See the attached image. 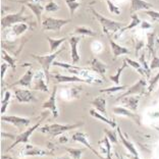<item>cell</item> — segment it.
Instances as JSON below:
<instances>
[{"instance_id":"cell-1","label":"cell","mask_w":159,"mask_h":159,"mask_svg":"<svg viewBox=\"0 0 159 159\" xmlns=\"http://www.w3.org/2000/svg\"><path fill=\"white\" fill-rule=\"evenodd\" d=\"M90 11L94 16V17L99 21V24L101 25V27L103 29V32L105 34H109V32L111 33H116V32H120V30L124 28L125 25L124 23H119V21L110 20L108 17L102 16L101 13H99L94 7H90Z\"/></svg>"},{"instance_id":"cell-2","label":"cell","mask_w":159,"mask_h":159,"mask_svg":"<svg viewBox=\"0 0 159 159\" xmlns=\"http://www.w3.org/2000/svg\"><path fill=\"white\" fill-rule=\"evenodd\" d=\"M83 122H77V124H70V125H60V124H52V125H44L42 126L41 129H39L41 133H46L49 134L50 136L52 137H57L61 135V134L71 131V129H78L80 126H82Z\"/></svg>"},{"instance_id":"cell-3","label":"cell","mask_w":159,"mask_h":159,"mask_svg":"<svg viewBox=\"0 0 159 159\" xmlns=\"http://www.w3.org/2000/svg\"><path fill=\"white\" fill-rule=\"evenodd\" d=\"M63 50H64V47H61V48L57 50V51L53 52V53H50V54H47V55H36V54H32V57H33L35 60H37L40 63V66H42V70L45 73L47 81H48L49 78H50L49 77L50 67H51L53 62L55 61L56 57L58 56Z\"/></svg>"},{"instance_id":"cell-4","label":"cell","mask_w":159,"mask_h":159,"mask_svg":"<svg viewBox=\"0 0 159 159\" xmlns=\"http://www.w3.org/2000/svg\"><path fill=\"white\" fill-rule=\"evenodd\" d=\"M26 7H27L26 5H23L19 12L7 14V16H5L4 17H2V20H1L2 30H5L7 28H11V26H14V25H16V24L27 21L29 20V16H23Z\"/></svg>"},{"instance_id":"cell-5","label":"cell","mask_w":159,"mask_h":159,"mask_svg":"<svg viewBox=\"0 0 159 159\" xmlns=\"http://www.w3.org/2000/svg\"><path fill=\"white\" fill-rule=\"evenodd\" d=\"M70 23V20L66 19H56V17H45L42 20L41 26L43 31H55L58 32L61 30V28L66 26V24Z\"/></svg>"},{"instance_id":"cell-6","label":"cell","mask_w":159,"mask_h":159,"mask_svg":"<svg viewBox=\"0 0 159 159\" xmlns=\"http://www.w3.org/2000/svg\"><path fill=\"white\" fill-rule=\"evenodd\" d=\"M44 118H45V116H42L41 119H40V120H39L35 125L31 126V128H29V129H26L25 132H23L21 134H20L19 136H16V139H14V142L8 147V149H7V151H10L14 146H16L17 144H20V143L28 144V143H29V139H30L31 135L36 131V129H37L39 128L40 125H41V124L43 122V120H44Z\"/></svg>"},{"instance_id":"cell-7","label":"cell","mask_w":159,"mask_h":159,"mask_svg":"<svg viewBox=\"0 0 159 159\" xmlns=\"http://www.w3.org/2000/svg\"><path fill=\"white\" fill-rule=\"evenodd\" d=\"M147 85L148 83L146 82L145 79H140L138 82L135 83L133 86L129 87L128 90H126V92L125 94H122L118 97L116 99V101H120L124 97H126V96H131V95H137V94H139V95H143V94L147 93Z\"/></svg>"},{"instance_id":"cell-8","label":"cell","mask_w":159,"mask_h":159,"mask_svg":"<svg viewBox=\"0 0 159 159\" xmlns=\"http://www.w3.org/2000/svg\"><path fill=\"white\" fill-rule=\"evenodd\" d=\"M17 2L21 3V4L26 5L27 7H29L32 12L35 14L36 19H37L38 24L41 25V16H42V12L45 10V7L41 4L40 0H19Z\"/></svg>"},{"instance_id":"cell-9","label":"cell","mask_w":159,"mask_h":159,"mask_svg":"<svg viewBox=\"0 0 159 159\" xmlns=\"http://www.w3.org/2000/svg\"><path fill=\"white\" fill-rule=\"evenodd\" d=\"M51 78L57 84H64V83H91L92 79L80 78L78 75H66L60 74H53Z\"/></svg>"},{"instance_id":"cell-10","label":"cell","mask_w":159,"mask_h":159,"mask_svg":"<svg viewBox=\"0 0 159 159\" xmlns=\"http://www.w3.org/2000/svg\"><path fill=\"white\" fill-rule=\"evenodd\" d=\"M14 95L20 103H31L36 102L37 98L34 96V94L29 89H16L14 90Z\"/></svg>"},{"instance_id":"cell-11","label":"cell","mask_w":159,"mask_h":159,"mask_svg":"<svg viewBox=\"0 0 159 159\" xmlns=\"http://www.w3.org/2000/svg\"><path fill=\"white\" fill-rule=\"evenodd\" d=\"M81 37L80 36H71L68 38V43L70 46V58H71V63L77 64L80 61V54L78 50V46L81 41Z\"/></svg>"},{"instance_id":"cell-12","label":"cell","mask_w":159,"mask_h":159,"mask_svg":"<svg viewBox=\"0 0 159 159\" xmlns=\"http://www.w3.org/2000/svg\"><path fill=\"white\" fill-rule=\"evenodd\" d=\"M56 91H57V87L54 86L53 87V91L50 95L49 99L42 104V109H49L53 114L54 118L58 117V110H57L56 107Z\"/></svg>"},{"instance_id":"cell-13","label":"cell","mask_w":159,"mask_h":159,"mask_svg":"<svg viewBox=\"0 0 159 159\" xmlns=\"http://www.w3.org/2000/svg\"><path fill=\"white\" fill-rule=\"evenodd\" d=\"M1 120L5 121V122H8V124L16 126V128L28 126L31 122V120L29 118L20 117V116H16V115H2Z\"/></svg>"},{"instance_id":"cell-14","label":"cell","mask_w":159,"mask_h":159,"mask_svg":"<svg viewBox=\"0 0 159 159\" xmlns=\"http://www.w3.org/2000/svg\"><path fill=\"white\" fill-rule=\"evenodd\" d=\"M113 113L117 114V115H122V116H126L129 119L135 121V124H137L138 125H141V115L136 113L135 111H132L128 109L125 107H114L113 108Z\"/></svg>"},{"instance_id":"cell-15","label":"cell","mask_w":159,"mask_h":159,"mask_svg":"<svg viewBox=\"0 0 159 159\" xmlns=\"http://www.w3.org/2000/svg\"><path fill=\"white\" fill-rule=\"evenodd\" d=\"M25 156H53V152L49 150L42 149L39 147H34L32 145H28L25 147L24 153Z\"/></svg>"},{"instance_id":"cell-16","label":"cell","mask_w":159,"mask_h":159,"mask_svg":"<svg viewBox=\"0 0 159 159\" xmlns=\"http://www.w3.org/2000/svg\"><path fill=\"white\" fill-rule=\"evenodd\" d=\"M89 66H90L89 70L95 71V73H97L100 75H102V77L105 75L106 71L108 70V66H106V64L104 62H102L100 59L97 58V57H92V58L90 59Z\"/></svg>"},{"instance_id":"cell-17","label":"cell","mask_w":159,"mask_h":159,"mask_svg":"<svg viewBox=\"0 0 159 159\" xmlns=\"http://www.w3.org/2000/svg\"><path fill=\"white\" fill-rule=\"evenodd\" d=\"M46 77L44 71H38L37 75H34V80H35V86L33 87V90L35 91H41V92H45V93H49V89L48 86L46 84V81L44 78Z\"/></svg>"},{"instance_id":"cell-18","label":"cell","mask_w":159,"mask_h":159,"mask_svg":"<svg viewBox=\"0 0 159 159\" xmlns=\"http://www.w3.org/2000/svg\"><path fill=\"white\" fill-rule=\"evenodd\" d=\"M33 79H34L33 70H32V68H29L26 73H25V75H23V77H21L20 80H17L16 82L12 83L11 85H9V87L20 86V87H26V88H31Z\"/></svg>"},{"instance_id":"cell-19","label":"cell","mask_w":159,"mask_h":159,"mask_svg":"<svg viewBox=\"0 0 159 159\" xmlns=\"http://www.w3.org/2000/svg\"><path fill=\"white\" fill-rule=\"evenodd\" d=\"M73 140L74 141H75V142H79V143H81V144H83V145H85L87 148H89L90 150L92 151V152L96 155L97 157H98L99 159H105V158H103L101 155L97 152V151L94 149V148L90 145V143L88 142V137H87V135L86 134H84V133H81V132H77V133H75L74 135H73Z\"/></svg>"},{"instance_id":"cell-20","label":"cell","mask_w":159,"mask_h":159,"mask_svg":"<svg viewBox=\"0 0 159 159\" xmlns=\"http://www.w3.org/2000/svg\"><path fill=\"white\" fill-rule=\"evenodd\" d=\"M106 35H107L108 41H109V44L111 46V50H112L114 59L117 58V57L120 56V55H125V54H131V51H129L128 48H125V47H122L119 44H117V43L110 37L109 34H106Z\"/></svg>"},{"instance_id":"cell-21","label":"cell","mask_w":159,"mask_h":159,"mask_svg":"<svg viewBox=\"0 0 159 159\" xmlns=\"http://www.w3.org/2000/svg\"><path fill=\"white\" fill-rule=\"evenodd\" d=\"M150 8H153V5L145 0H131V13H136L140 10L144 11Z\"/></svg>"},{"instance_id":"cell-22","label":"cell","mask_w":159,"mask_h":159,"mask_svg":"<svg viewBox=\"0 0 159 159\" xmlns=\"http://www.w3.org/2000/svg\"><path fill=\"white\" fill-rule=\"evenodd\" d=\"M140 99H141L140 96L131 95V96L124 97L120 101L125 106V108H128V109L132 110V111H135L136 112V111L138 110V104H139Z\"/></svg>"},{"instance_id":"cell-23","label":"cell","mask_w":159,"mask_h":159,"mask_svg":"<svg viewBox=\"0 0 159 159\" xmlns=\"http://www.w3.org/2000/svg\"><path fill=\"white\" fill-rule=\"evenodd\" d=\"M53 66L66 68V70H67L68 71H70L71 74H74V75H83V74H84L86 70H89V68L75 66V64H68V63H66V62H59V61H54Z\"/></svg>"},{"instance_id":"cell-24","label":"cell","mask_w":159,"mask_h":159,"mask_svg":"<svg viewBox=\"0 0 159 159\" xmlns=\"http://www.w3.org/2000/svg\"><path fill=\"white\" fill-rule=\"evenodd\" d=\"M91 105H93L96 108V110H98V112H100L101 114L107 115L106 112V100L104 96H98L96 98H94L93 101H91Z\"/></svg>"},{"instance_id":"cell-25","label":"cell","mask_w":159,"mask_h":159,"mask_svg":"<svg viewBox=\"0 0 159 159\" xmlns=\"http://www.w3.org/2000/svg\"><path fill=\"white\" fill-rule=\"evenodd\" d=\"M157 41V36L155 32L147 34V44L146 47L149 52V55L151 56H156V50H155V43Z\"/></svg>"},{"instance_id":"cell-26","label":"cell","mask_w":159,"mask_h":159,"mask_svg":"<svg viewBox=\"0 0 159 159\" xmlns=\"http://www.w3.org/2000/svg\"><path fill=\"white\" fill-rule=\"evenodd\" d=\"M117 134L119 136V139H120V141H121V143L124 144V146L129 151V153L135 155V156H139V153H138V151H137V149L135 148V146H134V144L129 142V141L124 136V134L121 133L120 128H119V126H117Z\"/></svg>"},{"instance_id":"cell-27","label":"cell","mask_w":159,"mask_h":159,"mask_svg":"<svg viewBox=\"0 0 159 159\" xmlns=\"http://www.w3.org/2000/svg\"><path fill=\"white\" fill-rule=\"evenodd\" d=\"M75 36H87V37H96V36H98L97 34V32L91 30L90 28L86 27V26H79L75 29L74 33Z\"/></svg>"},{"instance_id":"cell-28","label":"cell","mask_w":159,"mask_h":159,"mask_svg":"<svg viewBox=\"0 0 159 159\" xmlns=\"http://www.w3.org/2000/svg\"><path fill=\"white\" fill-rule=\"evenodd\" d=\"M125 59L126 62L129 63V66H132L134 70H136L140 75H144V77H146L148 80H150V75L147 73L146 70L142 66V64H141L140 62H137V61L133 60L131 58H128V57H126V58H125Z\"/></svg>"},{"instance_id":"cell-29","label":"cell","mask_w":159,"mask_h":159,"mask_svg":"<svg viewBox=\"0 0 159 159\" xmlns=\"http://www.w3.org/2000/svg\"><path fill=\"white\" fill-rule=\"evenodd\" d=\"M89 113H90V115H91L92 117H95V118H97V119H99V120L103 121V122H105V124H107V125H109L112 129L117 128L116 122H115L114 120H110V119H108V118L106 117V115H104V114H103V115H101L100 112H97V111H96V110H94V109H90Z\"/></svg>"},{"instance_id":"cell-30","label":"cell","mask_w":159,"mask_h":159,"mask_svg":"<svg viewBox=\"0 0 159 159\" xmlns=\"http://www.w3.org/2000/svg\"><path fill=\"white\" fill-rule=\"evenodd\" d=\"M66 40H68L67 37H63V38H60V39H53V38H50V37L47 38V41H48V43H49L50 53H53V52L57 51L56 49L58 48V47L62 44L64 41H66Z\"/></svg>"},{"instance_id":"cell-31","label":"cell","mask_w":159,"mask_h":159,"mask_svg":"<svg viewBox=\"0 0 159 159\" xmlns=\"http://www.w3.org/2000/svg\"><path fill=\"white\" fill-rule=\"evenodd\" d=\"M140 24H142V20H140L139 16L137 13H131V23H129L126 27H124L120 30V33H124L125 31H129L132 29L138 27Z\"/></svg>"},{"instance_id":"cell-32","label":"cell","mask_w":159,"mask_h":159,"mask_svg":"<svg viewBox=\"0 0 159 159\" xmlns=\"http://www.w3.org/2000/svg\"><path fill=\"white\" fill-rule=\"evenodd\" d=\"M129 66V63L126 62L125 61V59H124V61H122V64H121V66L118 68L117 70V71L115 73L114 75H109V80L112 83H114L115 85H119V79H120V75H121V74H122V71L125 70V68H126Z\"/></svg>"},{"instance_id":"cell-33","label":"cell","mask_w":159,"mask_h":159,"mask_svg":"<svg viewBox=\"0 0 159 159\" xmlns=\"http://www.w3.org/2000/svg\"><path fill=\"white\" fill-rule=\"evenodd\" d=\"M28 30H29V25L25 24V23L16 24V25H14V26H12V28H11L12 34L16 36H20L21 34H24L25 32Z\"/></svg>"},{"instance_id":"cell-34","label":"cell","mask_w":159,"mask_h":159,"mask_svg":"<svg viewBox=\"0 0 159 159\" xmlns=\"http://www.w3.org/2000/svg\"><path fill=\"white\" fill-rule=\"evenodd\" d=\"M128 86H114V87H110V88H106V89H101L100 90V94H112V93H116L119 91H122V90L128 89Z\"/></svg>"},{"instance_id":"cell-35","label":"cell","mask_w":159,"mask_h":159,"mask_svg":"<svg viewBox=\"0 0 159 159\" xmlns=\"http://www.w3.org/2000/svg\"><path fill=\"white\" fill-rule=\"evenodd\" d=\"M66 3V5L68 7V10H70V16H73L75 12V10H77L80 5H81V3H80L79 0H64Z\"/></svg>"},{"instance_id":"cell-36","label":"cell","mask_w":159,"mask_h":159,"mask_svg":"<svg viewBox=\"0 0 159 159\" xmlns=\"http://www.w3.org/2000/svg\"><path fill=\"white\" fill-rule=\"evenodd\" d=\"M1 56H2V59L4 60L6 63H8L9 66L12 67L13 70H16V58H13L12 56H10L4 49L1 50Z\"/></svg>"},{"instance_id":"cell-37","label":"cell","mask_w":159,"mask_h":159,"mask_svg":"<svg viewBox=\"0 0 159 159\" xmlns=\"http://www.w3.org/2000/svg\"><path fill=\"white\" fill-rule=\"evenodd\" d=\"M158 81H159V71H158V74L155 75L153 78H150L149 86H148V89H147V95H149V94L152 93L153 90L156 88V86L158 84Z\"/></svg>"},{"instance_id":"cell-38","label":"cell","mask_w":159,"mask_h":159,"mask_svg":"<svg viewBox=\"0 0 159 159\" xmlns=\"http://www.w3.org/2000/svg\"><path fill=\"white\" fill-rule=\"evenodd\" d=\"M66 150L73 157V159H81L82 154L85 151L84 149H78V148H66Z\"/></svg>"},{"instance_id":"cell-39","label":"cell","mask_w":159,"mask_h":159,"mask_svg":"<svg viewBox=\"0 0 159 159\" xmlns=\"http://www.w3.org/2000/svg\"><path fill=\"white\" fill-rule=\"evenodd\" d=\"M59 9H60L59 5L54 1H49L45 5V11L47 12H56V11H58Z\"/></svg>"},{"instance_id":"cell-40","label":"cell","mask_w":159,"mask_h":159,"mask_svg":"<svg viewBox=\"0 0 159 159\" xmlns=\"http://www.w3.org/2000/svg\"><path fill=\"white\" fill-rule=\"evenodd\" d=\"M105 135L108 137V139L110 140V142H112L114 144L118 143V140H117V136H116V132L113 131V129H103Z\"/></svg>"},{"instance_id":"cell-41","label":"cell","mask_w":159,"mask_h":159,"mask_svg":"<svg viewBox=\"0 0 159 159\" xmlns=\"http://www.w3.org/2000/svg\"><path fill=\"white\" fill-rule=\"evenodd\" d=\"M106 3H107V6H108V10H109L111 13L120 14V12H121L120 8H119L117 5H115L111 0H106Z\"/></svg>"},{"instance_id":"cell-42","label":"cell","mask_w":159,"mask_h":159,"mask_svg":"<svg viewBox=\"0 0 159 159\" xmlns=\"http://www.w3.org/2000/svg\"><path fill=\"white\" fill-rule=\"evenodd\" d=\"M144 13L147 14V16H149L153 21L159 23V11H156V10H152V9H148V10H144Z\"/></svg>"},{"instance_id":"cell-43","label":"cell","mask_w":159,"mask_h":159,"mask_svg":"<svg viewBox=\"0 0 159 159\" xmlns=\"http://www.w3.org/2000/svg\"><path fill=\"white\" fill-rule=\"evenodd\" d=\"M9 99H10V92L6 91L5 95H4V98H3V100H2V105H1V113L2 114L5 113L6 107L8 106V103H9Z\"/></svg>"},{"instance_id":"cell-44","label":"cell","mask_w":159,"mask_h":159,"mask_svg":"<svg viewBox=\"0 0 159 159\" xmlns=\"http://www.w3.org/2000/svg\"><path fill=\"white\" fill-rule=\"evenodd\" d=\"M139 62L142 64V66L145 68L146 71L148 74H151V68H150V66H148L147 61H146V58H145V52H142V54H141L140 58H139Z\"/></svg>"},{"instance_id":"cell-45","label":"cell","mask_w":159,"mask_h":159,"mask_svg":"<svg viewBox=\"0 0 159 159\" xmlns=\"http://www.w3.org/2000/svg\"><path fill=\"white\" fill-rule=\"evenodd\" d=\"M103 143L106 145V158L107 159H112V157H111V152H110V140L108 139V137L105 136L103 139Z\"/></svg>"},{"instance_id":"cell-46","label":"cell","mask_w":159,"mask_h":159,"mask_svg":"<svg viewBox=\"0 0 159 159\" xmlns=\"http://www.w3.org/2000/svg\"><path fill=\"white\" fill-rule=\"evenodd\" d=\"M144 42L142 41V40H137L136 42V45H135V55L136 57H139V51L141 49L144 47Z\"/></svg>"},{"instance_id":"cell-47","label":"cell","mask_w":159,"mask_h":159,"mask_svg":"<svg viewBox=\"0 0 159 159\" xmlns=\"http://www.w3.org/2000/svg\"><path fill=\"white\" fill-rule=\"evenodd\" d=\"M150 68H151V70H155V68H159V57L157 56L152 57V60H151V62H150Z\"/></svg>"},{"instance_id":"cell-48","label":"cell","mask_w":159,"mask_h":159,"mask_svg":"<svg viewBox=\"0 0 159 159\" xmlns=\"http://www.w3.org/2000/svg\"><path fill=\"white\" fill-rule=\"evenodd\" d=\"M8 67V63H2L1 64V81L3 83V79L5 77V73H6V70Z\"/></svg>"},{"instance_id":"cell-49","label":"cell","mask_w":159,"mask_h":159,"mask_svg":"<svg viewBox=\"0 0 159 159\" xmlns=\"http://www.w3.org/2000/svg\"><path fill=\"white\" fill-rule=\"evenodd\" d=\"M142 26H141V28L142 29H150V28H152V26L149 24V23H147V21H142Z\"/></svg>"},{"instance_id":"cell-50","label":"cell","mask_w":159,"mask_h":159,"mask_svg":"<svg viewBox=\"0 0 159 159\" xmlns=\"http://www.w3.org/2000/svg\"><path fill=\"white\" fill-rule=\"evenodd\" d=\"M59 142L60 143H66L67 142V138H66V137H61L60 140H59Z\"/></svg>"},{"instance_id":"cell-51","label":"cell","mask_w":159,"mask_h":159,"mask_svg":"<svg viewBox=\"0 0 159 159\" xmlns=\"http://www.w3.org/2000/svg\"><path fill=\"white\" fill-rule=\"evenodd\" d=\"M128 157H129V159H140L139 158V156H135V155H128Z\"/></svg>"},{"instance_id":"cell-52","label":"cell","mask_w":159,"mask_h":159,"mask_svg":"<svg viewBox=\"0 0 159 159\" xmlns=\"http://www.w3.org/2000/svg\"><path fill=\"white\" fill-rule=\"evenodd\" d=\"M57 159H70L68 156H66V155H63V156H60L59 158H57Z\"/></svg>"},{"instance_id":"cell-53","label":"cell","mask_w":159,"mask_h":159,"mask_svg":"<svg viewBox=\"0 0 159 159\" xmlns=\"http://www.w3.org/2000/svg\"><path fill=\"white\" fill-rule=\"evenodd\" d=\"M3 158H4V159L5 158H8V159H17V158H10V157H3Z\"/></svg>"}]
</instances>
